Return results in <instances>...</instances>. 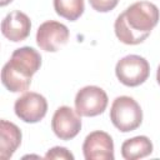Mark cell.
Segmentation results:
<instances>
[{"mask_svg":"<svg viewBox=\"0 0 160 160\" xmlns=\"http://www.w3.org/2000/svg\"><path fill=\"white\" fill-rule=\"evenodd\" d=\"M81 115L70 106H60L52 115L51 129L60 140H71L81 130Z\"/></svg>","mask_w":160,"mask_h":160,"instance_id":"cell-8","label":"cell"},{"mask_svg":"<svg viewBox=\"0 0 160 160\" xmlns=\"http://www.w3.org/2000/svg\"><path fill=\"white\" fill-rule=\"evenodd\" d=\"M31 21L30 18L19 10L11 11L8 14L1 22V32L2 35L14 42H19L25 40L30 35Z\"/></svg>","mask_w":160,"mask_h":160,"instance_id":"cell-10","label":"cell"},{"mask_svg":"<svg viewBox=\"0 0 160 160\" xmlns=\"http://www.w3.org/2000/svg\"><path fill=\"white\" fill-rule=\"evenodd\" d=\"M90 6L99 12H108L116 8L119 0H89Z\"/></svg>","mask_w":160,"mask_h":160,"instance_id":"cell-14","label":"cell"},{"mask_svg":"<svg viewBox=\"0 0 160 160\" xmlns=\"http://www.w3.org/2000/svg\"><path fill=\"white\" fill-rule=\"evenodd\" d=\"M115 74L121 84L134 88L148 80L150 65L148 60L140 55H128L116 62Z\"/></svg>","mask_w":160,"mask_h":160,"instance_id":"cell-4","label":"cell"},{"mask_svg":"<svg viewBox=\"0 0 160 160\" xmlns=\"http://www.w3.org/2000/svg\"><path fill=\"white\" fill-rule=\"evenodd\" d=\"M160 11L149 1H138L128 6L115 20L116 38L126 45L141 44L158 25Z\"/></svg>","mask_w":160,"mask_h":160,"instance_id":"cell-1","label":"cell"},{"mask_svg":"<svg viewBox=\"0 0 160 160\" xmlns=\"http://www.w3.org/2000/svg\"><path fill=\"white\" fill-rule=\"evenodd\" d=\"M21 130L8 120L0 121V158L2 160L10 159L21 144Z\"/></svg>","mask_w":160,"mask_h":160,"instance_id":"cell-11","label":"cell"},{"mask_svg":"<svg viewBox=\"0 0 160 160\" xmlns=\"http://www.w3.org/2000/svg\"><path fill=\"white\" fill-rule=\"evenodd\" d=\"M14 111L24 122L34 124L45 118L48 111V101L41 94L28 91L16 99Z\"/></svg>","mask_w":160,"mask_h":160,"instance_id":"cell-6","label":"cell"},{"mask_svg":"<svg viewBox=\"0 0 160 160\" xmlns=\"http://www.w3.org/2000/svg\"><path fill=\"white\" fill-rule=\"evenodd\" d=\"M110 120L118 130L129 132L141 125L142 110L131 96H118L110 108Z\"/></svg>","mask_w":160,"mask_h":160,"instance_id":"cell-3","label":"cell"},{"mask_svg":"<svg viewBox=\"0 0 160 160\" xmlns=\"http://www.w3.org/2000/svg\"><path fill=\"white\" fill-rule=\"evenodd\" d=\"M69 38L70 32L66 25L55 20H48L42 22L36 31L38 46L48 52L58 51L69 41Z\"/></svg>","mask_w":160,"mask_h":160,"instance_id":"cell-7","label":"cell"},{"mask_svg":"<svg viewBox=\"0 0 160 160\" xmlns=\"http://www.w3.org/2000/svg\"><path fill=\"white\" fill-rule=\"evenodd\" d=\"M12 0H0V5L1 6H5V5H8V4H10Z\"/></svg>","mask_w":160,"mask_h":160,"instance_id":"cell-16","label":"cell"},{"mask_svg":"<svg viewBox=\"0 0 160 160\" xmlns=\"http://www.w3.org/2000/svg\"><path fill=\"white\" fill-rule=\"evenodd\" d=\"M75 110L81 116H98L102 114L108 106L109 99L106 92L95 85H89L80 89L75 96Z\"/></svg>","mask_w":160,"mask_h":160,"instance_id":"cell-5","label":"cell"},{"mask_svg":"<svg viewBox=\"0 0 160 160\" xmlns=\"http://www.w3.org/2000/svg\"><path fill=\"white\" fill-rule=\"evenodd\" d=\"M41 66L40 54L30 46L16 49L1 70V82L11 92H24L30 88L31 78Z\"/></svg>","mask_w":160,"mask_h":160,"instance_id":"cell-2","label":"cell"},{"mask_svg":"<svg viewBox=\"0 0 160 160\" xmlns=\"http://www.w3.org/2000/svg\"><path fill=\"white\" fill-rule=\"evenodd\" d=\"M54 9L59 16L75 21L82 15L85 4L84 0H54Z\"/></svg>","mask_w":160,"mask_h":160,"instance_id":"cell-13","label":"cell"},{"mask_svg":"<svg viewBox=\"0 0 160 160\" xmlns=\"http://www.w3.org/2000/svg\"><path fill=\"white\" fill-rule=\"evenodd\" d=\"M152 142L148 136L140 135L128 139L121 145V156L125 160H138L152 152Z\"/></svg>","mask_w":160,"mask_h":160,"instance_id":"cell-12","label":"cell"},{"mask_svg":"<svg viewBox=\"0 0 160 160\" xmlns=\"http://www.w3.org/2000/svg\"><path fill=\"white\" fill-rule=\"evenodd\" d=\"M45 159H61V160H74V155L66 149V148H62V146H55V148H51L46 155H45Z\"/></svg>","mask_w":160,"mask_h":160,"instance_id":"cell-15","label":"cell"},{"mask_svg":"<svg viewBox=\"0 0 160 160\" xmlns=\"http://www.w3.org/2000/svg\"><path fill=\"white\" fill-rule=\"evenodd\" d=\"M82 152L86 160H114V141L105 131H92L84 140Z\"/></svg>","mask_w":160,"mask_h":160,"instance_id":"cell-9","label":"cell"},{"mask_svg":"<svg viewBox=\"0 0 160 160\" xmlns=\"http://www.w3.org/2000/svg\"><path fill=\"white\" fill-rule=\"evenodd\" d=\"M156 80H158V84L160 85V65H159L158 71H156Z\"/></svg>","mask_w":160,"mask_h":160,"instance_id":"cell-17","label":"cell"}]
</instances>
